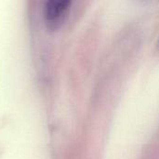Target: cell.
Returning a JSON list of instances; mask_svg holds the SVG:
<instances>
[{
  "label": "cell",
  "instance_id": "cell-1",
  "mask_svg": "<svg viewBox=\"0 0 159 159\" xmlns=\"http://www.w3.org/2000/svg\"><path fill=\"white\" fill-rule=\"evenodd\" d=\"M70 6L69 0H48L45 6V18L48 27H59L66 19Z\"/></svg>",
  "mask_w": 159,
  "mask_h": 159
}]
</instances>
